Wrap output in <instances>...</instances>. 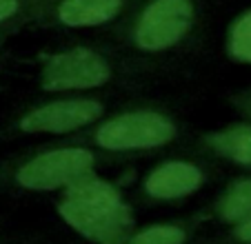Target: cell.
Masks as SVG:
<instances>
[{
	"instance_id": "cell-12",
	"label": "cell",
	"mask_w": 251,
	"mask_h": 244,
	"mask_svg": "<svg viewBox=\"0 0 251 244\" xmlns=\"http://www.w3.org/2000/svg\"><path fill=\"white\" fill-rule=\"evenodd\" d=\"M227 56L251 65V9L240 14L227 29Z\"/></svg>"
},
{
	"instance_id": "cell-10",
	"label": "cell",
	"mask_w": 251,
	"mask_h": 244,
	"mask_svg": "<svg viewBox=\"0 0 251 244\" xmlns=\"http://www.w3.org/2000/svg\"><path fill=\"white\" fill-rule=\"evenodd\" d=\"M53 0H0V29H25L40 18Z\"/></svg>"
},
{
	"instance_id": "cell-6",
	"label": "cell",
	"mask_w": 251,
	"mask_h": 244,
	"mask_svg": "<svg viewBox=\"0 0 251 244\" xmlns=\"http://www.w3.org/2000/svg\"><path fill=\"white\" fill-rule=\"evenodd\" d=\"M140 2L145 0H53L33 24L40 29L60 31H104Z\"/></svg>"
},
{
	"instance_id": "cell-4",
	"label": "cell",
	"mask_w": 251,
	"mask_h": 244,
	"mask_svg": "<svg viewBox=\"0 0 251 244\" xmlns=\"http://www.w3.org/2000/svg\"><path fill=\"white\" fill-rule=\"evenodd\" d=\"M178 122L167 111L156 107H136L98 122L89 138L102 151L127 153L167 146L178 138Z\"/></svg>"
},
{
	"instance_id": "cell-7",
	"label": "cell",
	"mask_w": 251,
	"mask_h": 244,
	"mask_svg": "<svg viewBox=\"0 0 251 244\" xmlns=\"http://www.w3.org/2000/svg\"><path fill=\"white\" fill-rule=\"evenodd\" d=\"M104 104L98 98H60L25 111L14 122L18 133H69L98 122Z\"/></svg>"
},
{
	"instance_id": "cell-5",
	"label": "cell",
	"mask_w": 251,
	"mask_h": 244,
	"mask_svg": "<svg viewBox=\"0 0 251 244\" xmlns=\"http://www.w3.org/2000/svg\"><path fill=\"white\" fill-rule=\"evenodd\" d=\"M96 153L87 146H53L16 162L9 178L20 189L29 191H56L94 173Z\"/></svg>"
},
{
	"instance_id": "cell-2",
	"label": "cell",
	"mask_w": 251,
	"mask_h": 244,
	"mask_svg": "<svg viewBox=\"0 0 251 244\" xmlns=\"http://www.w3.org/2000/svg\"><path fill=\"white\" fill-rule=\"evenodd\" d=\"M69 226L98 244H127L131 231V209L114 184L94 173L67 187L58 207Z\"/></svg>"
},
{
	"instance_id": "cell-8",
	"label": "cell",
	"mask_w": 251,
	"mask_h": 244,
	"mask_svg": "<svg viewBox=\"0 0 251 244\" xmlns=\"http://www.w3.org/2000/svg\"><path fill=\"white\" fill-rule=\"evenodd\" d=\"M204 182V173L189 160H169L151 171L145 180L147 195L158 200H174L194 193Z\"/></svg>"
},
{
	"instance_id": "cell-9",
	"label": "cell",
	"mask_w": 251,
	"mask_h": 244,
	"mask_svg": "<svg viewBox=\"0 0 251 244\" xmlns=\"http://www.w3.org/2000/svg\"><path fill=\"white\" fill-rule=\"evenodd\" d=\"M202 142L213 153L223 155L236 165L251 167V124H247V122L231 124L223 131L207 133Z\"/></svg>"
},
{
	"instance_id": "cell-15",
	"label": "cell",
	"mask_w": 251,
	"mask_h": 244,
	"mask_svg": "<svg viewBox=\"0 0 251 244\" xmlns=\"http://www.w3.org/2000/svg\"><path fill=\"white\" fill-rule=\"evenodd\" d=\"M236 238L242 240V242H249L251 244V218H247V220L236 229Z\"/></svg>"
},
{
	"instance_id": "cell-1",
	"label": "cell",
	"mask_w": 251,
	"mask_h": 244,
	"mask_svg": "<svg viewBox=\"0 0 251 244\" xmlns=\"http://www.w3.org/2000/svg\"><path fill=\"white\" fill-rule=\"evenodd\" d=\"M204 0H145L104 29L120 49L142 58L189 49L204 29Z\"/></svg>"
},
{
	"instance_id": "cell-14",
	"label": "cell",
	"mask_w": 251,
	"mask_h": 244,
	"mask_svg": "<svg viewBox=\"0 0 251 244\" xmlns=\"http://www.w3.org/2000/svg\"><path fill=\"white\" fill-rule=\"evenodd\" d=\"M231 102L236 104V107L240 109V111L245 113V116L251 120V89H247V91H240V94H236V96L231 98Z\"/></svg>"
},
{
	"instance_id": "cell-3",
	"label": "cell",
	"mask_w": 251,
	"mask_h": 244,
	"mask_svg": "<svg viewBox=\"0 0 251 244\" xmlns=\"http://www.w3.org/2000/svg\"><path fill=\"white\" fill-rule=\"evenodd\" d=\"M125 53V49L109 45H71L45 58L38 82L45 91L98 89L127 69Z\"/></svg>"
},
{
	"instance_id": "cell-16",
	"label": "cell",
	"mask_w": 251,
	"mask_h": 244,
	"mask_svg": "<svg viewBox=\"0 0 251 244\" xmlns=\"http://www.w3.org/2000/svg\"><path fill=\"white\" fill-rule=\"evenodd\" d=\"M18 31L20 29H0V49H2V45H5L7 40H9L14 33H18Z\"/></svg>"
},
{
	"instance_id": "cell-11",
	"label": "cell",
	"mask_w": 251,
	"mask_h": 244,
	"mask_svg": "<svg viewBox=\"0 0 251 244\" xmlns=\"http://www.w3.org/2000/svg\"><path fill=\"white\" fill-rule=\"evenodd\" d=\"M218 211L227 222H245L251 218V178L238 180L227 189Z\"/></svg>"
},
{
	"instance_id": "cell-13",
	"label": "cell",
	"mask_w": 251,
	"mask_h": 244,
	"mask_svg": "<svg viewBox=\"0 0 251 244\" xmlns=\"http://www.w3.org/2000/svg\"><path fill=\"white\" fill-rule=\"evenodd\" d=\"M182 242H185V231L174 224L149 226V229L140 231L138 235H133L131 240H127V244H182Z\"/></svg>"
}]
</instances>
